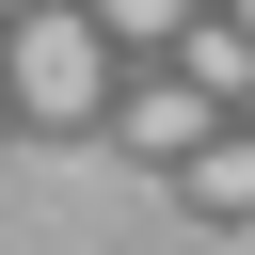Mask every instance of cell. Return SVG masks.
Segmentation results:
<instances>
[{
	"label": "cell",
	"instance_id": "cell-5",
	"mask_svg": "<svg viewBox=\"0 0 255 255\" xmlns=\"http://www.w3.org/2000/svg\"><path fill=\"white\" fill-rule=\"evenodd\" d=\"M191 16H207V0H96V32H112V48H175Z\"/></svg>",
	"mask_w": 255,
	"mask_h": 255
},
{
	"label": "cell",
	"instance_id": "cell-2",
	"mask_svg": "<svg viewBox=\"0 0 255 255\" xmlns=\"http://www.w3.org/2000/svg\"><path fill=\"white\" fill-rule=\"evenodd\" d=\"M207 128H223V96H207L191 64H159V80H128V143H143V159H191Z\"/></svg>",
	"mask_w": 255,
	"mask_h": 255
},
{
	"label": "cell",
	"instance_id": "cell-4",
	"mask_svg": "<svg viewBox=\"0 0 255 255\" xmlns=\"http://www.w3.org/2000/svg\"><path fill=\"white\" fill-rule=\"evenodd\" d=\"M175 64H191V80H207V96H223V112H255V32H239V16H223V0H207V16H191V32H175Z\"/></svg>",
	"mask_w": 255,
	"mask_h": 255
},
{
	"label": "cell",
	"instance_id": "cell-3",
	"mask_svg": "<svg viewBox=\"0 0 255 255\" xmlns=\"http://www.w3.org/2000/svg\"><path fill=\"white\" fill-rule=\"evenodd\" d=\"M175 191H191L207 223H255V112H239V128H207V143L175 159Z\"/></svg>",
	"mask_w": 255,
	"mask_h": 255
},
{
	"label": "cell",
	"instance_id": "cell-7",
	"mask_svg": "<svg viewBox=\"0 0 255 255\" xmlns=\"http://www.w3.org/2000/svg\"><path fill=\"white\" fill-rule=\"evenodd\" d=\"M0 16H32V0H0Z\"/></svg>",
	"mask_w": 255,
	"mask_h": 255
},
{
	"label": "cell",
	"instance_id": "cell-6",
	"mask_svg": "<svg viewBox=\"0 0 255 255\" xmlns=\"http://www.w3.org/2000/svg\"><path fill=\"white\" fill-rule=\"evenodd\" d=\"M223 16H239V32H255V0H223Z\"/></svg>",
	"mask_w": 255,
	"mask_h": 255
},
{
	"label": "cell",
	"instance_id": "cell-1",
	"mask_svg": "<svg viewBox=\"0 0 255 255\" xmlns=\"http://www.w3.org/2000/svg\"><path fill=\"white\" fill-rule=\"evenodd\" d=\"M0 112H16V128H96V112H112V32H96V0L0 16Z\"/></svg>",
	"mask_w": 255,
	"mask_h": 255
}]
</instances>
